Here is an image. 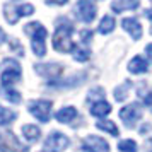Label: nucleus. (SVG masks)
I'll list each match as a JSON object with an SVG mask.
<instances>
[{
  "instance_id": "obj_1",
  "label": "nucleus",
  "mask_w": 152,
  "mask_h": 152,
  "mask_svg": "<svg viewBox=\"0 0 152 152\" xmlns=\"http://www.w3.org/2000/svg\"><path fill=\"white\" fill-rule=\"evenodd\" d=\"M58 24L60 26H56V31L53 34V48L60 53H69L70 50L74 48V43L70 39V34H72L74 28L67 19H60Z\"/></svg>"
},
{
  "instance_id": "obj_2",
  "label": "nucleus",
  "mask_w": 152,
  "mask_h": 152,
  "mask_svg": "<svg viewBox=\"0 0 152 152\" xmlns=\"http://www.w3.org/2000/svg\"><path fill=\"white\" fill-rule=\"evenodd\" d=\"M4 65H5V70L2 72L0 82H2L4 87H7V86H12L15 80L21 79V67L15 60H10V58L4 60Z\"/></svg>"
},
{
  "instance_id": "obj_3",
  "label": "nucleus",
  "mask_w": 152,
  "mask_h": 152,
  "mask_svg": "<svg viewBox=\"0 0 152 152\" xmlns=\"http://www.w3.org/2000/svg\"><path fill=\"white\" fill-rule=\"evenodd\" d=\"M51 101H46V99H38V101H31L29 103V113L34 118H38L39 121L46 123L51 116Z\"/></svg>"
},
{
  "instance_id": "obj_4",
  "label": "nucleus",
  "mask_w": 152,
  "mask_h": 152,
  "mask_svg": "<svg viewBox=\"0 0 152 152\" xmlns=\"http://www.w3.org/2000/svg\"><path fill=\"white\" fill-rule=\"evenodd\" d=\"M82 151L84 152H108L110 145H108V142L104 138L89 135V137H86L82 140Z\"/></svg>"
},
{
  "instance_id": "obj_5",
  "label": "nucleus",
  "mask_w": 152,
  "mask_h": 152,
  "mask_svg": "<svg viewBox=\"0 0 152 152\" xmlns=\"http://www.w3.org/2000/svg\"><path fill=\"white\" fill-rule=\"evenodd\" d=\"M67 145H69V138L65 137L63 133H60V132H53L46 138L45 149H46V152H62Z\"/></svg>"
},
{
  "instance_id": "obj_6",
  "label": "nucleus",
  "mask_w": 152,
  "mask_h": 152,
  "mask_svg": "<svg viewBox=\"0 0 152 152\" xmlns=\"http://www.w3.org/2000/svg\"><path fill=\"white\" fill-rule=\"evenodd\" d=\"M96 4L92 0H79L77 2V14L84 22H91L96 17Z\"/></svg>"
},
{
  "instance_id": "obj_7",
  "label": "nucleus",
  "mask_w": 152,
  "mask_h": 152,
  "mask_svg": "<svg viewBox=\"0 0 152 152\" xmlns=\"http://www.w3.org/2000/svg\"><path fill=\"white\" fill-rule=\"evenodd\" d=\"M120 116H121V120H123L128 126H132L137 120H140V116H142V108L135 103L128 104V106H125V108L120 110Z\"/></svg>"
},
{
  "instance_id": "obj_8",
  "label": "nucleus",
  "mask_w": 152,
  "mask_h": 152,
  "mask_svg": "<svg viewBox=\"0 0 152 152\" xmlns=\"http://www.w3.org/2000/svg\"><path fill=\"white\" fill-rule=\"evenodd\" d=\"M36 72L46 79H56L63 72V67L60 63H41V65H36Z\"/></svg>"
},
{
  "instance_id": "obj_9",
  "label": "nucleus",
  "mask_w": 152,
  "mask_h": 152,
  "mask_svg": "<svg viewBox=\"0 0 152 152\" xmlns=\"http://www.w3.org/2000/svg\"><path fill=\"white\" fill-rule=\"evenodd\" d=\"M121 26H123L125 31H128L130 36L133 39H140V36H142V26H140V22L135 19V17H126L121 21Z\"/></svg>"
},
{
  "instance_id": "obj_10",
  "label": "nucleus",
  "mask_w": 152,
  "mask_h": 152,
  "mask_svg": "<svg viewBox=\"0 0 152 152\" xmlns=\"http://www.w3.org/2000/svg\"><path fill=\"white\" fill-rule=\"evenodd\" d=\"M0 151L2 152H28V149H24L12 133H7L5 135V144L0 145Z\"/></svg>"
},
{
  "instance_id": "obj_11",
  "label": "nucleus",
  "mask_w": 152,
  "mask_h": 152,
  "mask_svg": "<svg viewBox=\"0 0 152 152\" xmlns=\"http://www.w3.org/2000/svg\"><path fill=\"white\" fill-rule=\"evenodd\" d=\"M128 70H130L132 74H144V72L149 70V65H147V62L142 56H135L130 62V65H128Z\"/></svg>"
},
{
  "instance_id": "obj_12",
  "label": "nucleus",
  "mask_w": 152,
  "mask_h": 152,
  "mask_svg": "<svg viewBox=\"0 0 152 152\" xmlns=\"http://www.w3.org/2000/svg\"><path fill=\"white\" fill-rule=\"evenodd\" d=\"M75 116H77V110L75 108H72V106H69V108H62V110L56 113V120H58L60 123H70Z\"/></svg>"
},
{
  "instance_id": "obj_13",
  "label": "nucleus",
  "mask_w": 152,
  "mask_h": 152,
  "mask_svg": "<svg viewBox=\"0 0 152 152\" xmlns=\"http://www.w3.org/2000/svg\"><path fill=\"white\" fill-rule=\"evenodd\" d=\"M111 111V104L106 103V101H97V103H94L92 106H91V113L94 115V116H106L108 113Z\"/></svg>"
},
{
  "instance_id": "obj_14",
  "label": "nucleus",
  "mask_w": 152,
  "mask_h": 152,
  "mask_svg": "<svg viewBox=\"0 0 152 152\" xmlns=\"http://www.w3.org/2000/svg\"><path fill=\"white\" fill-rule=\"evenodd\" d=\"M138 7V0H120V2H115L113 4V10L115 12H121L125 9H137Z\"/></svg>"
},
{
  "instance_id": "obj_15",
  "label": "nucleus",
  "mask_w": 152,
  "mask_h": 152,
  "mask_svg": "<svg viewBox=\"0 0 152 152\" xmlns=\"http://www.w3.org/2000/svg\"><path fill=\"white\" fill-rule=\"evenodd\" d=\"M22 132H24V137L28 138L29 142H36L38 138H39V128L34 126V125H24L22 126Z\"/></svg>"
},
{
  "instance_id": "obj_16",
  "label": "nucleus",
  "mask_w": 152,
  "mask_h": 152,
  "mask_svg": "<svg viewBox=\"0 0 152 152\" xmlns=\"http://www.w3.org/2000/svg\"><path fill=\"white\" fill-rule=\"evenodd\" d=\"M115 29V19L111 15H104L101 19V24H99V33L101 34H108Z\"/></svg>"
},
{
  "instance_id": "obj_17",
  "label": "nucleus",
  "mask_w": 152,
  "mask_h": 152,
  "mask_svg": "<svg viewBox=\"0 0 152 152\" xmlns=\"http://www.w3.org/2000/svg\"><path fill=\"white\" fill-rule=\"evenodd\" d=\"M12 120H15L14 111H10V110H7V108H2V106H0V125H9Z\"/></svg>"
},
{
  "instance_id": "obj_18",
  "label": "nucleus",
  "mask_w": 152,
  "mask_h": 152,
  "mask_svg": "<svg viewBox=\"0 0 152 152\" xmlns=\"http://www.w3.org/2000/svg\"><path fill=\"white\" fill-rule=\"evenodd\" d=\"M97 128H101V130H104V132H110L113 137H116L118 135V128H116V125L113 123V121H97V125H96Z\"/></svg>"
},
{
  "instance_id": "obj_19",
  "label": "nucleus",
  "mask_w": 152,
  "mask_h": 152,
  "mask_svg": "<svg viewBox=\"0 0 152 152\" xmlns=\"http://www.w3.org/2000/svg\"><path fill=\"white\" fill-rule=\"evenodd\" d=\"M118 149L120 152H137V144L133 140H121L118 142Z\"/></svg>"
},
{
  "instance_id": "obj_20",
  "label": "nucleus",
  "mask_w": 152,
  "mask_h": 152,
  "mask_svg": "<svg viewBox=\"0 0 152 152\" xmlns=\"http://www.w3.org/2000/svg\"><path fill=\"white\" fill-rule=\"evenodd\" d=\"M2 94H4V97H5L7 101H10V103H14V104L21 103V94L14 89H4Z\"/></svg>"
},
{
  "instance_id": "obj_21",
  "label": "nucleus",
  "mask_w": 152,
  "mask_h": 152,
  "mask_svg": "<svg viewBox=\"0 0 152 152\" xmlns=\"http://www.w3.org/2000/svg\"><path fill=\"white\" fill-rule=\"evenodd\" d=\"M31 46H33L34 55H38V56H43L46 53V50H45V39H33L31 41Z\"/></svg>"
},
{
  "instance_id": "obj_22",
  "label": "nucleus",
  "mask_w": 152,
  "mask_h": 152,
  "mask_svg": "<svg viewBox=\"0 0 152 152\" xmlns=\"http://www.w3.org/2000/svg\"><path fill=\"white\" fill-rule=\"evenodd\" d=\"M34 12V7L31 5V4H22L19 7H15V14L17 17H22V15H31Z\"/></svg>"
},
{
  "instance_id": "obj_23",
  "label": "nucleus",
  "mask_w": 152,
  "mask_h": 152,
  "mask_svg": "<svg viewBox=\"0 0 152 152\" xmlns=\"http://www.w3.org/2000/svg\"><path fill=\"white\" fill-rule=\"evenodd\" d=\"M4 10H5V19H7L10 24H14V22H17V14H15V9L14 7H10V5H5L4 7Z\"/></svg>"
},
{
  "instance_id": "obj_24",
  "label": "nucleus",
  "mask_w": 152,
  "mask_h": 152,
  "mask_svg": "<svg viewBox=\"0 0 152 152\" xmlns=\"http://www.w3.org/2000/svg\"><path fill=\"white\" fill-rule=\"evenodd\" d=\"M74 58H75L77 62H86V60H89V58H91L89 50H80V48H77Z\"/></svg>"
},
{
  "instance_id": "obj_25",
  "label": "nucleus",
  "mask_w": 152,
  "mask_h": 152,
  "mask_svg": "<svg viewBox=\"0 0 152 152\" xmlns=\"http://www.w3.org/2000/svg\"><path fill=\"white\" fill-rule=\"evenodd\" d=\"M130 87V82H126L123 86V87H118L116 91H115V97H116V101H123L125 97H126V89Z\"/></svg>"
},
{
  "instance_id": "obj_26",
  "label": "nucleus",
  "mask_w": 152,
  "mask_h": 152,
  "mask_svg": "<svg viewBox=\"0 0 152 152\" xmlns=\"http://www.w3.org/2000/svg\"><path fill=\"white\" fill-rule=\"evenodd\" d=\"M91 36H92V33H91V31H82V33H80V39H82L84 43H87L91 39Z\"/></svg>"
},
{
  "instance_id": "obj_27",
  "label": "nucleus",
  "mask_w": 152,
  "mask_h": 152,
  "mask_svg": "<svg viewBox=\"0 0 152 152\" xmlns=\"http://www.w3.org/2000/svg\"><path fill=\"white\" fill-rule=\"evenodd\" d=\"M69 0H46V4H53V5H63L67 4Z\"/></svg>"
},
{
  "instance_id": "obj_28",
  "label": "nucleus",
  "mask_w": 152,
  "mask_h": 152,
  "mask_svg": "<svg viewBox=\"0 0 152 152\" xmlns=\"http://www.w3.org/2000/svg\"><path fill=\"white\" fill-rule=\"evenodd\" d=\"M147 55H149V58H151V62H152V43L147 46Z\"/></svg>"
},
{
  "instance_id": "obj_29",
  "label": "nucleus",
  "mask_w": 152,
  "mask_h": 152,
  "mask_svg": "<svg viewBox=\"0 0 152 152\" xmlns=\"http://www.w3.org/2000/svg\"><path fill=\"white\" fill-rule=\"evenodd\" d=\"M145 103L149 104V106H152V94H151V92H149V96L145 97Z\"/></svg>"
},
{
  "instance_id": "obj_30",
  "label": "nucleus",
  "mask_w": 152,
  "mask_h": 152,
  "mask_svg": "<svg viewBox=\"0 0 152 152\" xmlns=\"http://www.w3.org/2000/svg\"><path fill=\"white\" fill-rule=\"evenodd\" d=\"M4 39H5V33H4V29L0 28V43H4Z\"/></svg>"
},
{
  "instance_id": "obj_31",
  "label": "nucleus",
  "mask_w": 152,
  "mask_h": 152,
  "mask_svg": "<svg viewBox=\"0 0 152 152\" xmlns=\"http://www.w3.org/2000/svg\"><path fill=\"white\" fill-rule=\"evenodd\" d=\"M147 17L152 21V9H151V10H147Z\"/></svg>"
}]
</instances>
